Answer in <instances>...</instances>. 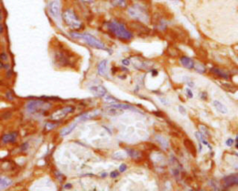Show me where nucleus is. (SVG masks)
<instances>
[{
    "label": "nucleus",
    "instance_id": "36",
    "mask_svg": "<svg viewBox=\"0 0 238 191\" xmlns=\"http://www.w3.org/2000/svg\"><path fill=\"white\" fill-rule=\"evenodd\" d=\"M27 148H28V144H27V143L22 144V147H20V149H22L23 151H25Z\"/></svg>",
    "mask_w": 238,
    "mask_h": 191
},
{
    "label": "nucleus",
    "instance_id": "2",
    "mask_svg": "<svg viewBox=\"0 0 238 191\" xmlns=\"http://www.w3.org/2000/svg\"><path fill=\"white\" fill-rule=\"evenodd\" d=\"M70 36H72L73 38H76V39H83L87 45H89L90 47H93L95 49H103V51H109V49H107L106 46L104 45L101 40L96 38L92 35L87 34V33L81 34V33H77V32H71Z\"/></svg>",
    "mask_w": 238,
    "mask_h": 191
},
{
    "label": "nucleus",
    "instance_id": "34",
    "mask_svg": "<svg viewBox=\"0 0 238 191\" xmlns=\"http://www.w3.org/2000/svg\"><path fill=\"white\" fill-rule=\"evenodd\" d=\"M119 175V173L117 172V171H114V172H112L111 173H110V176L112 177V178H115V177H117Z\"/></svg>",
    "mask_w": 238,
    "mask_h": 191
},
{
    "label": "nucleus",
    "instance_id": "21",
    "mask_svg": "<svg viewBox=\"0 0 238 191\" xmlns=\"http://www.w3.org/2000/svg\"><path fill=\"white\" fill-rule=\"evenodd\" d=\"M76 125H77V122L76 121V122H73L72 124H70L68 127H65L64 129H62L61 131V136H66V135L70 134L71 132L74 130V128L76 127Z\"/></svg>",
    "mask_w": 238,
    "mask_h": 191
},
{
    "label": "nucleus",
    "instance_id": "43",
    "mask_svg": "<svg viewBox=\"0 0 238 191\" xmlns=\"http://www.w3.org/2000/svg\"><path fill=\"white\" fill-rule=\"evenodd\" d=\"M188 85H190V87H194V83L192 82V81H190L189 83H188Z\"/></svg>",
    "mask_w": 238,
    "mask_h": 191
},
{
    "label": "nucleus",
    "instance_id": "29",
    "mask_svg": "<svg viewBox=\"0 0 238 191\" xmlns=\"http://www.w3.org/2000/svg\"><path fill=\"white\" fill-rule=\"evenodd\" d=\"M157 140L159 141V142H160V144H162L163 147H166V144H166V139H165V138H162V137H158V138H157Z\"/></svg>",
    "mask_w": 238,
    "mask_h": 191
},
{
    "label": "nucleus",
    "instance_id": "7",
    "mask_svg": "<svg viewBox=\"0 0 238 191\" xmlns=\"http://www.w3.org/2000/svg\"><path fill=\"white\" fill-rule=\"evenodd\" d=\"M74 111V107L73 106H66V107H63V108H61L60 110H57L55 111L54 113L51 115L50 118L52 120H55V121H58V120H61L63 118H65L66 116L70 113H73Z\"/></svg>",
    "mask_w": 238,
    "mask_h": 191
},
{
    "label": "nucleus",
    "instance_id": "35",
    "mask_svg": "<svg viewBox=\"0 0 238 191\" xmlns=\"http://www.w3.org/2000/svg\"><path fill=\"white\" fill-rule=\"evenodd\" d=\"M186 92H187V96L189 98L194 97V94H193V92H192V90L190 89H186Z\"/></svg>",
    "mask_w": 238,
    "mask_h": 191
},
{
    "label": "nucleus",
    "instance_id": "31",
    "mask_svg": "<svg viewBox=\"0 0 238 191\" xmlns=\"http://www.w3.org/2000/svg\"><path fill=\"white\" fill-rule=\"evenodd\" d=\"M127 169H128V166L125 164V163H123V164H121L120 165V167H119V171L121 172V173H124V172H126L127 171Z\"/></svg>",
    "mask_w": 238,
    "mask_h": 191
},
{
    "label": "nucleus",
    "instance_id": "42",
    "mask_svg": "<svg viewBox=\"0 0 238 191\" xmlns=\"http://www.w3.org/2000/svg\"><path fill=\"white\" fill-rule=\"evenodd\" d=\"M152 75H153V76H156V75H157L156 70H152Z\"/></svg>",
    "mask_w": 238,
    "mask_h": 191
},
{
    "label": "nucleus",
    "instance_id": "23",
    "mask_svg": "<svg viewBox=\"0 0 238 191\" xmlns=\"http://www.w3.org/2000/svg\"><path fill=\"white\" fill-rule=\"evenodd\" d=\"M12 181L8 177H1L0 176V189H4L9 188L10 186H11Z\"/></svg>",
    "mask_w": 238,
    "mask_h": 191
},
{
    "label": "nucleus",
    "instance_id": "47",
    "mask_svg": "<svg viewBox=\"0 0 238 191\" xmlns=\"http://www.w3.org/2000/svg\"><path fill=\"white\" fill-rule=\"evenodd\" d=\"M71 186H72L71 185H65V186H64V188H70Z\"/></svg>",
    "mask_w": 238,
    "mask_h": 191
},
{
    "label": "nucleus",
    "instance_id": "4",
    "mask_svg": "<svg viewBox=\"0 0 238 191\" xmlns=\"http://www.w3.org/2000/svg\"><path fill=\"white\" fill-rule=\"evenodd\" d=\"M62 19H63L64 23L67 24L69 27L74 29V30H80L83 27V24L80 22V20L78 19L76 14L71 10H67L63 12Z\"/></svg>",
    "mask_w": 238,
    "mask_h": 191
},
{
    "label": "nucleus",
    "instance_id": "8",
    "mask_svg": "<svg viewBox=\"0 0 238 191\" xmlns=\"http://www.w3.org/2000/svg\"><path fill=\"white\" fill-rule=\"evenodd\" d=\"M48 10L49 13L55 20H59L61 17V6L58 1L54 0L51 1L48 5Z\"/></svg>",
    "mask_w": 238,
    "mask_h": 191
},
{
    "label": "nucleus",
    "instance_id": "44",
    "mask_svg": "<svg viewBox=\"0 0 238 191\" xmlns=\"http://www.w3.org/2000/svg\"><path fill=\"white\" fill-rule=\"evenodd\" d=\"M5 67V65H4V64L2 63V62H0V69H2Z\"/></svg>",
    "mask_w": 238,
    "mask_h": 191
},
{
    "label": "nucleus",
    "instance_id": "39",
    "mask_svg": "<svg viewBox=\"0 0 238 191\" xmlns=\"http://www.w3.org/2000/svg\"><path fill=\"white\" fill-rule=\"evenodd\" d=\"M7 97L10 99V100H12L13 99V97L11 96V92H7Z\"/></svg>",
    "mask_w": 238,
    "mask_h": 191
},
{
    "label": "nucleus",
    "instance_id": "41",
    "mask_svg": "<svg viewBox=\"0 0 238 191\" xmlns=\"http://www.w3.org/2000/svg\"><path fill=\"white\" fill-rule=\"evenodd\" d=\"M200 128H202L203 130H205V127H204V126H200ZM205 133H206V134H208V132L207 131V130H206V131H203V134H205Z\"/></svg>",
    "mask_w": 238,
    "mask_h": 191
},
{
    "label": "nucleus",
    "instance_id": "14",
    "mask_svg": "<svg viewBox=\"0 0 238 191\" xmlns=\"http://www.w3.org/2000/svg\"><path fill=\"white\" fill-rule=\"evenodd\" d=\"M17 136H18V133L17 132H10V133H7L5 135L2 136V142L4 144H10V143H14L16 142V139H17Z\"/></svg>",
    "mask_w": 238,
    "mask_h": 191
},
{
    "label": "nucleus",
    "instance_id": "9",
    "mask_svg": "<svg viewBox=\"0 0 238 191\" xmlns=\"http://www.w3.org/2000/svg\"><path fill=\"white\" fill-rule=\"evenodd\" d=\"M237 179H238V174H233V175L224 177L222 181H221V184H222L224 188H228L233 185H236Z\"/></svg>",
    "mask_w": 238,
    "mask_h": 191
},
{
    "label": "nucleus",
    "instance_id": "11",
    "mask_svg": "<svg viewBox=\"0 0 238 191\" xmlns=\"http://www.w3.org/2000/svg\"><path fill=\"white\" fill-rule=\"evenodd\" d=\"M183 146L185 147V148L188 150V152H190V154L194 157H196V154H197V149H196V147L194 146V142L188 138H184L183 140Z\"/></svg>",
    "mask_w": 238,
    "mask_h": 191
},
{
    "label": "nucleus",
    "instance_id": "40",
    "mask_svg": "<svg viewBox=\"0 0 238 191\" xmlns=\"http://www.w3.org/2000/svg\"><path fill=\"white\" fill-rule=\"evenodd\" d=\"M3 32H4V26L3 24H0V35L3 34Z\"/></svg>",
    "mask_w": 238,
    "mask_h": 191
},
{
    "label": "nucleus",
    "instance_id": "24",
    "mask_svg": "<svg viewBox=\"0 0 238 191\" xmlns=\"http://www.w3.org/2000/svg\"><path fill=\"white\" fill-rule=\"evenodd\" d=\"M168 53L171 57H178L181 55V51L176 47H171V46H169L168 48Z\"/></svg>",
    "mask_w": 238,
    "mask_h": 191
},
{
    "label": "nucleus",
    "instance_id": "30",
    "mask_svg": "<svg viewBox=\"0 0 238 191\" xmlns=\"http://www.w3.org/2000/svg\"><path fill=\"white\" fill-rule=\"evenodd\" d=\"M179 113H181V115H183V116H185V115L187 114L186 109H185L182 105H179Z\"/></svg>",
    "mask_w": 238,
    "mask_h": 191
},
{
    "label": "nucleus",
    "instance_id": "16",
    "mask_svg": "<svg viewBox=\"0 0 238 191\" xmlns=\"http://www.w3.org/2000/svg\"><path fill=\"white\" fill-rule=\"evenodd\" d=\"M179 61H181V64L184 66L187 69H194V62L191 59V58L187 56H181L179 58Z\"/></svg>",
    "mask_w": 238,
    "mask_h": 191
},
{
    "label": "nucleus",
    "instance_id": "13",
    "mask_svg": "<svg viewBox=\"0 0 238 191\" xmlns=\"http://www.w3.org/2000/svg\"><path fill=\"white\" fill-rule=\"evenodd\" d=\"M101 113V111L99 109H95V110H92V111H89V112H86V113L82 114L80 117L78 118L79 120H87V119H91L93 118H96L97 116L100 115Z\"/></svg>",
    "mask_w": 238,
    "mask_h": 191
},
{
    "label": "nucleus",
    "instance_id": "17",
    "mask_svg": "<svg viewBox=\"0 0 238 191\" xmlns=\"http://www.w3.org/2000/svg\"><path fill=\"white\" fill-rule=\"evenodd\" d=\"M210 71H211V73L216 75L217 77H219L220 78H224V79H229L230 77H231V76H230V74L227 73L226 71H222V70H220V69L217 68V67L211 68Z\"/></svg>",
    "mask_w": 238,
    "mask_h": 191
},
{
    "label": "nucleus",
    "instance_id": "25",
    "mask_svg": "<svg viewBox=\"0 0 238 191\" xmlns=\"http://www.w3.org/2000/svg\"><path fill=\"white\" fill-rule=\"evenodd\" d=\"M113 6L119 7V8H126L127 7V0H110Z\"/></svg>",
    "mask_w": 238,
    "mask_h": 191
},
{
    "label": "nucleus",
    "instance_id": "20",
    "mask_svg": "<svg viewBox=\"0 0 238 191\" xmlns=\"http://www.w3.org/2000/svg\"><path fill=\"white\" fill-rule=\"evenodd\" d=\"M111 105L115 106V107H118V108L122 109V110L128 109V110H132V111H135V112H140L137 108H135V107L133 106V105H128V103H113V105Z\"/></svg>",
    "mask_w": 238,
    "mask_h": 191
},
{
    "label": "nucleus",
    "instance_id": "1",
    "mask_svg": "<svg viewBox=\"0 0 238 191\" xmlns=\"http://www.w3.org/2000/svg\"><path fill=\"white\" fill-rule=\"evenodd\" d=\"M106 28L111 34L114 35L120 40L128 41L132 38L133 34L128 29L117 21H112L106 23Z\"/></svg>",
    "mask_w": 238,
    "mask_h": 191
},
{
    "label": "nucleus",
    "instance_id": "3",
    "mask_svg": "<svg viewBox=\"0 0 238 191\" xmlns=\"http://www.w3.org/2000/svg\"><path fill=\"white\" fill-rule=\"evenodd\" d=\"M50 107H51V103H48L47 101L31 100L26 103L25 109L28 113L30 114H41L48 111Z\"/></svg>",
    "mask_w": 238,
    "mask_h": 191
},
{
    "label": "nucleus",
    "instance_id": "46",
    "mask_svg": "<svg viewBox=\"0 0 238 191\" xmlns=\"http://www.w3.org/2000/svg\"><path fill=\"white\" fill-rule=\"evenodd\" d=\"M3 19V15H2V10H0V21Z\"/></svg>",
    "mask_w": 238,
    "mask_h": 191
},
{
    "label": "nucleus",
    "instance_id": "27",
    "mask_svg": "<svg viewBox=\"0 0 238 191\" xmlns=\"http://www.w3.org/2000/svg\"><path fill=\"white\" fill-rule=\"evenodd\" d=\"M103 98H104V100H105V102H107V103H115V102H118L117 99L111 96V95H108V93Z\"/></svg>",
    "mask_w": 238,
    "mask_h": 191
},
{
    "label": "nucleus",
    "instance_id": "22",
    "mask_svg": "<svg viewBox=\"0 0 238 191\" xmlns=\"http://www.w3.org/2000/svg\"><path fill=\"white\" fill-rule=\"evenodd\" d=\"M126 151L128 153V155L130 157H132V159H134V160L140 159V156H141L140 153L138 150H136V149H134V148H126Z\"/></svg>",
    "mask_w": 238,
    "mask_h": 191
},
{
    "label": "nucleus",
    "instance_id": "10",
    "mask_svg": "<svg viewBox=\"0 0 238 191\" xmlns=\"http://www.w3.org/2000/svg\"><path fill=\"white\" fill-rule=\"evenodd\" d=\"M89 90L93 93V95H95V96H97V97H101V98H103L107 94V90L102 85L90 87Z\"/></svg>",
    "mask_w": 238,
    "mask_h": 191
},
{
    "label": "nucleus",
    "instance_id": "45",
    "mask_svg": "<svg viewBox=\"0 0 238 191\" xmlns=\"http://www.w3.org/2000/svg\"><path fill=\"white\" fill-rule=\"evenodd\" d=\"M235 147H236V148L238 149V137L235 139Z\"/></svg>",
    "mask_w": 238,
    "mask_h": 191
},
{
    "label": "nucleus",
    "instance_id": "33",
    "mask_svg": "<svg viewBox=\"0 0 238 191\" xmlns=\"http://www.w3.org/2000/svg\"><path fill=\"white\" fill-rule=\"evenodd\" d=\"M233 143H235V140H233V138H229V139L226 140V144L228 147H232L233 144Z\"/></svg>",
    "mask_w": 238,
    "mask_h": 191
},
{
    "label": "nucleus",
    "instance_id": "38",
    "mask_svg": "<svg viewBox=\"0 0 238 191\" xmlns=\"http://www.w3.org/2000/svg\"><path fill=\"white\" fill-rule=\"evenodd\" d=\"M201 96H202V99H203V100H207V92H202V95H201Z\"/></svg>",
    "mask_w": 238,
    "mask_h": 191
},
{
    "label": "nucleus",
    "instance_id": "28",
    "mask_svg": "<svg viewBox=\"0 0 238 191\" xmlns=\"http://www.w3.org/2000/svg\"><path fill=\"white\" fill-rule=\"evenodd\" d=\"M56 127V124L55 123H51V122H47L45 125V130L46 131H51L52 129H54Z\"/></svg>",
    "mask_w": 238,
    "mask_h": 191
},
{
    "label": "nucleus",
    "instance_id": "5",
    "mask_svg": "<svg viewBox=\"0 0 238 191\" xmlns=\"http://www.w3.org/2000/svg\"><path fill=\"white\" fill-rule=\"evenodd\" d=\"M128 13L131 17L140 21H148L149 14L147 10L145 9V6L141 4H135L128 9Z\"/></svg>",
    "mask_w": 238,
    "mask_h": 191
},
{
    "label": "nucleus",
    "instance_id": "19",
    "mask_svg": "<svg viewBox=\"0 0 238 191\" xmlns=\"http://www.w3.org/2000/svg\"><path fill=\"white\" fill-rule=\"evenodd\" d=\"M123 111L124 110L118 108V107L113 106V105H110V106L106 107V112L109 115H111V116H118L120 114H122Z\"/></svg>",
    "mask_w": 238,
    "mask_h": 191
},
{
    "label": "nucleus",
    "instance_id": "26",
    "mask_svg": "<svg viewBox=\"0 0 238 191\" xmlns=\"http://www.w3.org/2000/svg\"><path fill=\"white\" fill-rule=\"evenodd\" d=\"M194 68L195 69L196 72H198L200 74H204L205 72H206V66L201 63H194Z\"/></svg>",
    "mask_w": 238,
    "mask_h": 191
},
{
    "label": "nucleus",
    "instance_id": "50",
    "mask_svg": "<svg viewBox=\"0 0 238 191\" xmlns=\"http://www.w3.org/2000/svg\"><path fill=\"white\" fill-rule=\"evenodd\" d=\"M171 1H178V0H171Z\"/></svg>",
    "mask_w": 238,
    "mask_h": 191
},
{
    "label": "nucleus",
    "instance_id": "48",
    "mask_svg": "<svg viewBox=\"0 0 238 191\" xmlns=\"http://www.w3.org/2000/svg\"><path fill=\"white\" fill-rule=\"evenodd\" d=\"M86 2H92V0H84Z\"/></svg>",
    "mask_w": 238,
    "mask_h": 191
},
{
    "label": "nucleus",
    "instance_id": "6",
    "mask_svg": "<svg viewBox=\"0 0 238 191\" xmlns=\"http://www.w3.org/2000/svg\"><path fill=\"white\" fill-rule=\"evenodd\" d=\"M128 30L130 31L132 34H137L139 36H146L147 34H150V28L146 26L141 22L139 21H130L128 23Z\"/></svg>",
    "mask_w": 238,
    "mask_h": 191
},
{
    "label": "nucleus",
    "instance_id": "18",
    "mask_svg": "<svg viewBox=\"0 0 238 191\" xmlns=\"http://www.w3.org/2000/svg\"><path fill=\"white\" fill-rule=\"evenodd\" d=\"M212 105H213V106H214L215 108H216V110L219 111L220 113H221V114H227V113H228L227 107L225 106L222 103H220V101H217V100L213 101Z\"/></svg>",
    "mask_w": 238,
    "mask_h": 191
},
{
    "label": "nucleus",
    "instance_id": "15",
    "mask_svg": "<svg viewBox=\"0 0 238 191\" xmlns=\"http://www.w3.org/2000/svg\"><path fill=\"white\" fill-rule=\"evenodd\" d=\"M107 64L108 61L107 60H102L99 63L98 67H97V71H98V75L102 77H106V73H107Z\"/></svg>",
    "mask_w": 238,
    "mask_h": 191
},
{
    "label": "nucleus",
    "instance_id": "12",
    "mask_svg": "<svg viewBox=\"0 0 238 191\" xmlns=\"http://www.w3.org/2000/svg\"><path fill=\"white\" fill-rule=\"evenodd\" d=\"M55 62L61 66H66L68 64V58L64 53L57 51L55 53Z\"/></svg>",
    "mask_w": 238,
    "mask_h": 191
},
{
    "label": "nucleus",
    "instance_id": "49",
    "mask_svg": "<svg viewBox=\"0 0 238 191\" xmlns=\"http://www.w3.org/2000/svg\"><path fill=\"white\" fill-rule=\"evenodd\" d=\"M236 185L238 186V179H237V182H236Z\"/></svg>",
    "mask_w": 238,
    "mask_h": 191
},
{
    "label": "nucleus",
    "instance_id": "37",
    "mask_svg": "<svg viewBox=\"0 0 238 191\" xmlns=\"http://www.w3.org/2000/svg\"><path fill=\"white\" fill-rule=\"evenodd\" d=\"M122 64H123L124 65L128 66L129 64H130V62H129V60H128V59H124V60H122Z\"/></svg>",
    "mask_w": 238,
    "mask_h": 191
},
{
    "label": "nucleus",
    "instance_id": "32",
    "mask_svg": "<svg viewBox=\"0 0 238 191\" xmlns=\"http://www.w3.org/2000/svg\"><path fill=\"white\" fill-rule=\"evenodd\" d=\"M8 59H9V57H8L7 53L2 52L1 54H0V60L1 61H8Z\"/></svg>",
    "mask_w": 238,
    "mask_h": 191
}]
</instances>
